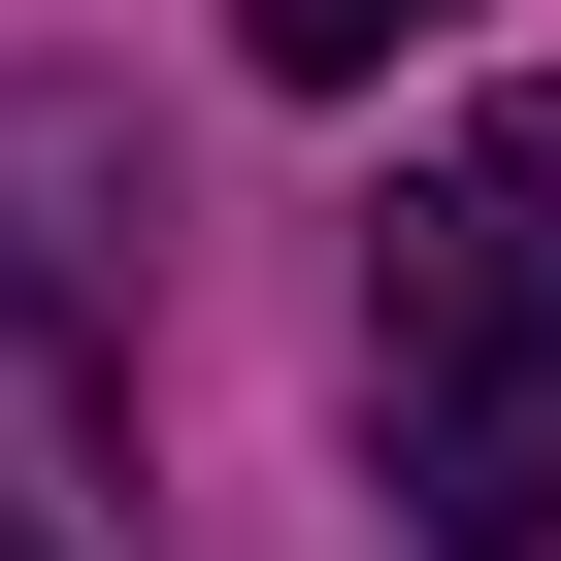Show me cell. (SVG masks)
Segmentation results:
<instances>
[{"label": "cell", "instance_id": "6da1fadb", "mask_svg": "<svg viewBox=\"0 0 561 561\" xmlns=\"http://www.w3.org/2000/svg\"><path fill=\"white\" fill-rule=\"evenodd\" d=\"M364 430L430 561H561V100H462L364 264Z\"/></svg>", "mask_w": 561, "mask_h": 561}, {"label": "cell", "instance_id": "7a4b0ae2", "mask_svg": "<svg viewBox=\"0 0 561 561\" xmlns=\"http://www.w3.org/2000/svg\"><path fill=\"white\" fill-rule=\"evenodd\" d=\"M0 561H133V430H100V331L0 298Z\"/></svg>", "mask_w": 561, "mask_h": 561}, {"label": "cell", "instance_id": "3957f363", "mask_svg": "<svg viewBox=\"0 0 561 561\" xmlns=\"http://www.w3.org/2000/svg\"><path fill=\"white\" fill-rule=\"evenodd\" d=\"M397 34H462V0H231V67H298V100H364Z\"/></svg>", "mask_w": 561, "mask_h": 561}]
</instances>
